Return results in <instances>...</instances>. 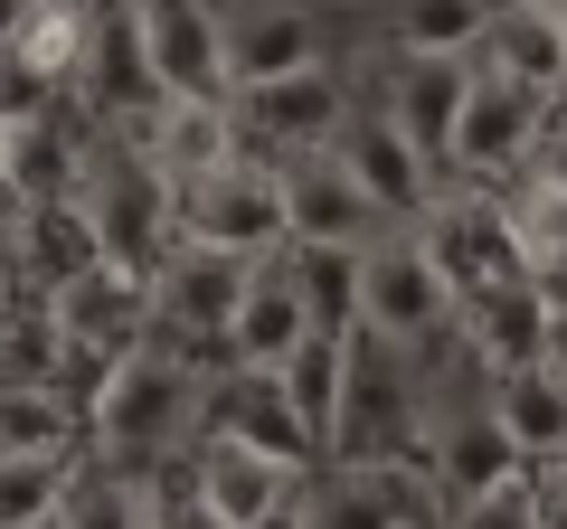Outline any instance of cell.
<instances>
[{"label":"cell","instance_id":"obj_1","mask_svg":"<svg viewBox=\"0 0 567 529\" xmlns=\"http://www.w3.org/2000/svg\"><path fill=\"white\" fill-rule=\"evenodd\" d=\"M199 397H208V369L181 360V350L162 341H133L114 350V360L95 369V387H85V454H104V464H133V473H162L189 454V435H199Z\"/></svg>","mask_w":567,"mask_h":529},{"label":"cell","instance_id":"obj_2","mask_svg":"<svg viewBox=\"0 0 567 529\" xmlns=\"http://www.w3.org/2000/svg\"><path fill=\"white\" fill-rule=\"evenodd\" d=\"M454 322H464V303H454V284L435 274V256L416 246V227H379V237L360 246L350 331L379 341V350H398V360H425L435 341H454Z\"/></svg>","mask_w":567,"mask_h":529},{"label":"cell","instance_id":"obj_3","mask_svg":"<svg viewBox=\"0 0 567 529\" xmlns=\"http://www.w3.org/2000/svg\"><path fill=\"white\" fill-rule=\"evenodd\" d=\"M142 76L162 104H227V10L218 0H123Z\"/></svg>","mask_w":567,"mask_h":529},{"label":"cell","instance_id":"obj_4","mask_svg":"<svg viewBox=\"0 0 567 529\" xmlns=\"http://www.w3.org/2000/svg\"><path fill=\"white\" fill-rule=\"evenodd\" d=\"M171 208H181V246H218V256H275L284 246V189H275V162H256V152L171 189Z\"/></svg>","mask_w":567,"mask_h":529},{"label":"cell","instance_id":"obj_5","mask_svg":"<svg viewBox=\"0 0 567 529\" xmlns=\"http://www.w3.org/2000/svg\"><path fill=\"white\" fill-rule=\"evenodd\" d=\"M406 227H416V246L435 256V274L454 284V303L529 274V264L511 256V227H502V199H492V189H425V208Z\"/></svg>","mask_w":567,"mask_h":529},{"label":"cell","instance_id":"obj_6","mask_svg":"<svg viewBox=\"0 0 567 529\" xmlns=\"http://www.w3.org/2000/svg\"><path fill=\"white\" fill-rule=\"evenodd\" d=\"M548 114H558V104H539V95H520V85H502V76L473 66L464 114H454V143H445V170H464V180H483V189L520 180L529 152H539V133H548Z\"/></svg>","mask_w":567,"mask_h":529},{"label":"cell","instance_id":"obj_7","mask_svg":"<svg viewBox=\"0 0 567 529\" xmlns=\"http://www.w3.org/2000/svg\"><path fill=\"white\" fill-rule=\"evenodd\" d=\"M227 123H237V152L284 162V152H322L350 123V95H341L331 66H312V76H284V85H237L227 95Z\"/></svg>","mask_w":567,"mask_h":529},{"label":"cell","instance_id":"obj_8","mask_svg":"<svg viewBox=\"0 0 567 529\" xmlns=\"http://www.w3.org/2000/svg\"><path fill=\"white\" fill-rule=\"evenodd\" d=\"M171 473H181V491H189L218 529H256L265 510H284L293 491L312 483V473L275 464V454H256V445H227V435H189V454H181Z\"/></svg>","mask_w":567,"mask_h":529},{"label":"cell","instance_id":"obj_9","mask_svg":"<svg viewBox=\"0 0 567 529\" xmlns=\"http://www.w3.org/2000/svg\"><path fill=\"white\" fill-rule=\"evenodd\" d=\"M275 189H284V246H369L388 227L379 208L360 199V180L331 162V143L322 152H284Z\"/></svg>","mask_w":567,"mask_h":529},{"label":"cell","instance_id":"obj_10","mask_svg":"<svg viewBox=\"0 0 567 529\" xmlns=\"http://www.w3.org/2000/svg\"><path fill=\"white\" fill-rule=\"evenodd\" d=\"M303 529H425V473L416 464H312Z\"/></svg>","mask_w":567,"mask_h":529},{"label":"cell","instance_id":"obj_11","mask_svg":"<svg viewBox=\"0 0 567 529\" xmlns=\"http://www.w3.org/2000/svg\"><path fill=\"white\" fill-rule=\"evenodd\" d=\"M312 66H331L312 10H293V0H237V10H227V95H237V85L312 76Z\"/></svg>","mask_w":567,"mask_h":529},{"label":"cell","instance_id":"obj_12","mask_svg":"<svg viewBox=\"0 0 567 529\" xmlns=\"http://www.w3.org/2000/svg\"><path fill=\"white\" fill-rule=\"evenodd\" d=\"M199 435L256 445V454H275V464H293V473L322 464V454H312V435L293 426V407L275 397V369H218V378H208V397H199Z\"/></svg>","mask_w":567,"mask_h":529},{"label":"cell","instance_id":"obj_13","mask_svg":"<svg viewBox=\"0 0 567 529\" xmlns=\"http://www.w3.org/2000/svg\"><path fill=\"white\" fill-rule=\"evenodd\" d=\"M331 162H341L350 180H360V199L379 208L388 227H406V218L425 208V189H435V170L416 162V143H406V133H398L388 114H350L341 133H331Z\"/></svg>","mask_w":567,"mask_h":529},{"label":"cell","instance_id":"obj_14","mask_svg":"<svg viewBox=\"0 0 567 529\" xmlns=\"http://www.w3.org/2000/svg\"><path fill=\"white\" fill-rule=\"evenodd\" d=\"M473 66L502 76V85H520V95H539V104H558L567 95V29H558V10H548V0H502L492 29H483V48H473Z\"/></svg>","mask_w":567,"mask_h":529},{"label":"cell","instance_id":"obj_15","mask_svg":"<svg viewBox=\"0 0 567 529\" xmlns=\"http://www.w3.org/2000/svg\"><path fill=\"white\" fill-rule=\"evenodd\" d=\"M312 341V312L284 274V246L246 264V293H237V322H227V369H284L293 350Z\"/></svg>","mask_w":567,"mask_h":529},{"label":"cell","instance_id":"obj_16","mask_svg":"<svg viewBox=\"0 0 567 529\" xmlns=\"http://www.w3.org/2000/svg\"><path fill=\"white\" fill-rule=\"evenodd\" d=\"M464 85H473V58H398V66H388V104H379V114L416 143L425 170H445L454 114H464Z\"/></svg>","mask_w":567,"mask_h":529},{"label":"cell","instance_id":"obj_17","mask_svg":"<svg viewBox=\"0 0 567 529\" xmlns=\"http://www.w3.org/2000/svg\"><path fill=\"white\" fill-rule=\"evenodd\" d=\"M454 341L473 350V369H483V378L529 369V360H539V341H548V293H539V274H511V284L473 293L464 322H454Z\"/></svg>","mask_w":567,"mask_h":529},{"label":"cell","instance_id":"obj_18","mask_svg":"<svg viewBox=\"0 0 567 529\" xmlns=\"http://www.w3.org/2000/svg\"><path fill=\"white\" fill-rule=\"evenodd\" d=\"M492 426H502V445L520 454L529 473H539V464H567V378H558L548 360L502 369V378H492Z\"/></svg>","mask_w":567,"mask_h":529},{"label":"cell","instance_id":"obj_19","mask_svg":"<svg viewBox=\"0 0 567 529\" xmlns=\"http://www.w3.org/2000/svg\"><path fill=\"white\" fill-rule=\"evenodd\" d=\"M58 529H162V501H152V473L104 464V454H76L58 491Z\"/></svg>","mask_w":567,"mask_h":529},{"label":"cell","instance_id":"obj_20","mask_svg":"<svg viewBox=\"0 0 567 529\" xmlns=\"http://www.w3.org/2000/svg\"><path fill=\"white\" fill-rule=\"evenodd\" d=\"M341 378H350V341L341 331H312L293 360L275 369V397L293 407V426L312 435V454H331V416H341Z\"/></svg>","mask_w":567,"mask_h":529},{"label":"cell","instance_id":"obj_21","mask_svg":"<svg viewBox=\"0 0 567 529\" xmlns=\"http://www.w3.org/2000/svg\"><path fill=\"white\" fill-rule=\"evenodd\" d=\"M85 39H95V10H29L20 39L0 48V58L20 66L39 95H76V76H85Z\"/></svg>","mask_w":567,"mask_h":529},{"label":"cell","instance_id":"obj_22","mask_svg":"<svg viewBox=\"0 0 567 529\" xmlns=\"http://www.w3.org/2000/svg\"><path fill=\"white\" fill-rule=\"evenodd\" d=\"M492 199H502L511 256H520L529 274H567V189L539 180V170H520V180H502Z\"/></svg>","mask_w":567,"mask_h":529},{"label":"cell","instance_id":"obj_23","mask_svg":"<svg viewBox=\"0 0 567 529\" xmlns=\"http://www.w3.org/2000/svg\"><path fill=\"white\" fill-rule=\"evenodd\" d=\"M502 0H388V48L398 58H473Z\"/></svg>","mask_w":567,"mask_h":529},{"label":"cell","instance_id":"obj_24","mask_svg":"<svg viewBox=\"0 0 567 529\" xmlns=\"http://www.w3.org/2000/svg\"><path fill=\"white\" fill-rule=\"evenodd\" d=\"M0 454H85V407L66 387H0Z\"/></svg>","mask_w":567,"mask_h":529},{"label":"cell","instance_id":"obj_25","mask_svg":"<svg viewBox=\"0 0 567 529\" xmlns=\"http://www.w3.org/2000/svg\"><path fill=\"white\" fill-rule=\"evenodd\" d=\"M284 274L303 293L312 331H341L350 341V293H360V246H284Z\"/></svg>","mask_w":567,"mask_h":529},{"label":"cell","instance_id":"obj_26","mask_svg":"<svg viewBox=\"0 0 567 529\" xmlns=\"http://www.w3.org/2000/svg\"><path fill=\"white\" fill-rule=\"evenodd\" d=\"M76 454H0V529H48Z\"/></svg>","mask_w":567,"mask_h":529},{"label":"cell","instance_id":"obj_27","mask_svg":"<svg viewBox=\"0 0 567 529\" xmlns=\"http://www.w3.org/2000/svg\"><path fill=\"white\" fill-rule=\"evenodd\" d=\"M445 529H539L529 520V473H502V483L464 491V501L445 510Z\"/></svg>","mask_w":567,"mask_h":529},{"label":"cell","instance_id":"obj_28","mask_svg":"<svg viewBox=\"0 0 567 529\" xmlns=\"http://www.w3.org/2000/svg\"><path fill=\"white\" fill-rule=\"evenodd\" d=\"M529 520H539V529H567V464H539V473H529Z\"/></svg>","mask_w":567,"mask_h":529},{"label":"cell","instance_id":"obj_29","mask_svg":"<svg viewBox=\"0 0 567 529\" xmlns=\"http://www.w3.org/2000/svg\"><path fill=\"white\" fill-rule=\"evenodd\" d=\"M539 293H548V341H539V360L567 378V274H539Z\"/></svg>","mask_w":567,"mask_h":529},{"label":"cell","instance_id":"obj_30","mask_svg":"<svg viewBox=\"0 0 567 529\" xmlns=\"http://www.w3.org/2000/svg\"><path fill=\"white\" fill-rule=\"evenodd\" d=\"M529 170L567 189V114H548V133H539V152H529Z\"/></svg>","mask_w":567,"mask_h":529},{"label":"cell","instance_id":"obj_31","mask_svg":"<svg viewBox=\"0 0 567 529\" xmlns=\"http://www.w3.org/2000/svg\"><path fill=\"white\" fill-rule=\"evenodd\" d=\"M0 293H20V256H10V218H0Z\"/></svg>","mask_w":567,"mask_h":529},{"label":"cell","instance_id":"obj_32","mask_svg":"<svg viewBox=\"0 0 567 529\" xmlns=\"http://www.w3.org/2000/svg\"><path fill=\"white\" fill-rule=\"evenodd\" d=\"M256 529H303V491H293V501H284V510H265Z\"/></svg>","mask_w":567,"mask_h":529},{"label":"cell","instance_id":"obj_33","mask_svg":"<svg viewBox=\"0 0 567 529\" xmlns=\"http://www.w3.org/2000/svg\"><path fill=\"white\" fill-rule=\"evenodd\" d=\"M20 20H29V0H0V48L20 39Z\"/></svg>","mask_w":567,"mask_h":529},{"label":"cell","instance_id":"obj_34","mask_svg":"<svg viewBox=\"0 0 567 529\" xmlns=\"http://www.w3.org/2000/svg\"><path fill=\"white\" fill-rule=\"evenodd\" d=\"M10 322H20V293H0V341H10Z\"/></svg>","mask_w":567,"mask_h":529},{"label":"cell","instance_id":"obj_35","mask_svg":"<svg viewBox=\"0 0 567 529\" xmlns=\"http://www.w3.org/2000/svg\"><path fill=\"white\" fill-rule=\"evenodd\" d=\"M29 10H95V0H29Z\"/></svg>","mask_w":567,"mask_h":529},{"label":"cell","instance_id":"obj_36","mask_svg":"<svg viewBox=\"0 0 567 529\" xmlns=\"http://www.w3.org/2000/svg\"><path fill=\"white\" fill-rule=\"evenodd\" d=\"M48 529H58V520H48Z\"/></svg>","mask_w":567,"mask_h":529}]
</instances>
